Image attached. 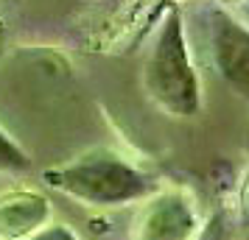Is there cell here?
Instances as JSON below:
<instances>
[{"label": "cell", "instance_id": "10", "mask_svg": "<svg viewBox=\"0 0 249 240\" xmlns=\"http://www.w3.org/2000/svg\"><path fill=\"white\" fill-rule=\"evenodd\" d=\"M3 36H6V28H3V23H0V50H3Z\"/></svg>", "mask_w": 249, "mask_h": 240}, {"label": "cell", "instance_id": "7", "mask_svg": "<svg viewBox=\"0 0 249 240\" xmlns=\"http://www.w3.org/2000/svg\"><path fill=\"white\" fill-rule=\"evenodd\" d=\"M23 240H79V235L70 226H65V224H51V221H48L45 226H39L36 232H31V235L23 238Z\"/></svg>", "mask_w": 249, "mask_h": 240}, {"label": "cell", "instance_id": "8", "mask_svg": "<svg viewBox=\"0 0 249 240\" xmlns=\"http://www.w3.org/2000/svg\"><path fill=\"white\" fill-rule=\"evenodd\" d=\"M238 224L241 226H249V171L244 176V184H241V204H238Z\"/></svg>", "mask_w": 249, "mask_h": 240}, {"label": "cell", "instance_id": "5", "mask_svg": "<svg viewBox=\"0 0 249 240\" xmlns=\"http://www.w3.org/2000/svg\"><path fill=\"white\" fill-rule=\"evenodd\" d=\"M51 218V204L31 187H12L0 193V240H23Z\"/></svg>", "mask_w": 249, "mask_h": 240}, {"label": "cell", "instance_id": "6", "mask_svg": "<svg viewBox=\"0 0 249 240\" xmlns=\"http://www.w3.org/2000/svg\"><path fill=\"white\" fill-rule=\"evenodd\" d=\"M31 171V157L25 154L12 137L6 128H0V173H28Z\"/></svg>", "mask_w": 249, "mask_h": 240}, {"label": "cell", "instance_id": "4", "mask_svg": "<svg viewBox=\"0 0 249 240\" xmlns=\"http://www.w3.org/2000/svg\"><path fill=\"white\" fill-rule=\"evenodd\" d=\"M199 232L196 207L182 190H162L146 198L135 240H191Z\"/></svg>", "mask_w": 249, "mask_h": 240}, {"label": "cell", "instance_id": "2", "mask_svg": "<svg viewBox=\"0 0 249 240\" xmlns=\"http://www.w3.org/2000/svg\"><path fill=\"white\" fill-rule=\"evenodd\" d=\"M143 90L171 117H193L202 109V87L193 70L179 9H171L143 64Z\"/></svg>", "mask_w": 249, "mask_h": 240}, {"label": "cell", "instance_id": "1", "mask_svg": "<svg viewBox=\"0 0 249 240\" xmlns=\"http://www.w3.org/2000/svg\"><path fill=\"white\" fill-rule=\"evenodd\" d=\"M42 182L73 201L98 209L137 204L160 190L154 173H146L109 148H92L76 160L48 168Z\"/></svg>", "mask_w": 249, "mask_h": 240}, {"label": "cell", "instance_id": "3", "mask_svg": "<svg viewBox=\"0 0 249 240\" xmlns=\"http://www.w3.org/2000/svg\"><path fill=\"white\" fill-rule=\"evenodd\" d=\"M210 62L238 98L249 101V28L221 9L207 12Z\"/></svg>", "mask_w": 249, "mask_h": 240}, {"label": "cell", "instance_id": "9", "mask_svg": "<svg viewBox=\"0 0 249 240\" xmlns=\"http://www.w3.org/2000/svg\"><path fill=\"white\" fill-rule=\"evenodd\" d=\"M235 20H241V23L249 28V0H241V6H238V17Z\"/></svg>", "mask_w": 249, "mask_h": 240}]
</instances>
